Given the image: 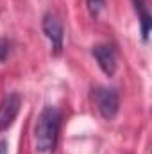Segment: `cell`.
<instances>
[{"label": "cell", "mask_w": 152, "mask_h": 154, "mask_svg": "<svg viewBox=\"0 0 152 154\" xmlns=\"http://www.w3.org/2000/svg\"><path fill=\"white\" fill-rule=\"evenodd\" d=\"M59 125H61L59 109L54 106H45L34 125V143L38 152L45 154L54 151L59 134Z\"/></svg>", "instance_id": "cell-1"}, {"label": "cell", "mask_w": 152, "mask_h": 154, "mask_svg": "<svg viewBox=\"0 0 152 154\" xmlns=\"http://www.w3.org/2000/svg\"><path fill=\"white\" fill-rule=\"evenodd\" d=\"M41 27H43L45 36L52 43L54 52L59 54L63 50V41H65V27H63V22L59 20V16L54 14V13H47L43 16Z\"/></svg>", "instance_id": "cell-3"}, {"label": "cell", "mask_w": 152, "mask_h": 154, "mask_svg": "<svg viewBox=\"0 0 152 154\" xmlns=\"http://www.w3.org/2000/svg\"><path fill=\"white\" fill-rule=\"evenodd\" d=\"M0 154H7V142L0 140Z\"/></svg>", "instance_id": "cell-9"}, {"label": "cell", "mask_w": 152, "mask_h": 154, "mask_svg": "<svg viewBox=\"0 0 152 154\" xmlns=\"http://www.w3.org/2000/svg\"><path fill=\"white\" fill-rule=\"evenodd\" d=\"M7 54H9V43L5 38H0V63L7 59Z\"/></svg>", "instance_id": "cell-8"}, {"label": "cell", "mask_w": 152, "mask_h": 154, "mask_svg": "<svg viewBox=\"0 0 152 154\" xmlns=\"http://www.w3.org/2000/svg\"><path fill=\"white\" fill-rule=\"evenodd\" d=\"M93 100L97 104L99 113L102 115L104 120H113L118 115L120 109V97L118 91L114 88H108V86H97L93 90Z\"/></svg>", "instance_id": "cell-2"}, {"label": "cell", "mask_w": 152, "mask_h": 154, "mask_svg": "<svg viewBox=\"0 0 152 154\" xmlns=\"http://www.w3.org/2000/svg\"><path fill=\"white\" fill-rule=\"evenodd\" d=\"M22 97L18 93H7L0 102V131H5L13 125L20 113Z\"/></svg>", "instance_id": "cell-4"}, {"label": "cell", "mask_w": 152, "mask_h": 154, "mask_svg": "<svg viewBox=\"0 0 152 154\" xmlns=\"http://www.w3.org/2000/svg\"><path fill=\"white\" fill-rule=\"evenodd\" d=\"M132 4H134V9L138 13V20L141 23V38H143V41H149V32H150V25H152L149 7H147L145 0H132Z\"/></svg>", "instance_id": "cell-6"}, {"label": "cell", "mask_w": 152, "mask_h": 154, "mask_svg": "<svg viewBox=\"0 0 152 154\" xmlns=\"http://www.w3.org/2000/svg\"><path fill=\"white\" fill-rule=\"evenodd\" d=\"M86 7H88L90 14L93 18H97L100 14V11L106 7V0H86Z\"/></svg>", "instance_id": "cell-7"}, {"label": "cell", "mask_w": 152, "mask_h": 154, "mask_svg": "<svg viewBox=\"0 0 152 154\" xmlns=\"http://www.w3.org/2000/svg\"><path fill=\"white\" fill-rule=\"evenodd\" d=\"M93 57L97 59L100 70L108 77H113L116 72V54L109 45H95L91 48Z\"/></svg>", "instance_id": "cell-5"}]
</instances>
